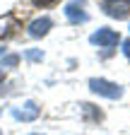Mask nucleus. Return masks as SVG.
<instances>
[{"label": "nucleus", "instance_id": "nucleus-12", "mask_svg": "<svg viewBox=\"0 0 130 135\" xmlns=\"http://www.w3.org/2000/svg\"><path fill=\"white\" fill-rule=\"evenodd\" d=\"M0 77H3V68H0Z\"/></svg>", "mask_w": 130, "mask_h": 135}, {"label": "nucleus", "instance_id": "nucleus-4", "mask_svg": "<svg viewBox=\"0 0 130 135\" xmlns=\"http://www.w3.org/2000/svg\"><path fill=\"white\" fill-rule=\"evenodd\" d=\"M12 116L17 118V121H34V118L39 116V106L34 104V101H27L24 109H14Z\"/></svg>", "mask_w": 130, "mask_h": 135}, {"label": "nucleus", "instance_id": "nucleus-2", "mask_svg": "<svg viewBox=\"0 0 130 135\" xmlns=\"http://www.w3.org/2000/svg\"><path fill=\"white\" fill-rule=\"evenodd\" d=\"M104 12L113 20H123L130 15V0H104Z\"/></svg>", "mask_w": 130, "mask_h": 135}, {"label": "nucleus", "instance_id": "nucleus-5", "mask_svg": "<svg viewBox=\"0 0 130 135\" xmlns=\"http://www.w3.org/2000/svg\"><path fill=\"white\" fill-rule=\"evenodd\" d=\"M51 27H53V22L48 20V17H41V20L29 24V36H43V34H48Z\"/></svg>", "mask_w": 130, "mask_h": 135}, {"label": "nucleus", "instance_id": "nucleus-11", "mask_svg": "<svg viewBox=\"0 0 130 135\" xmlns=\"http://www.w3.org/2000/svg\"><path fill=\"white\" fill-rule=\"evenodd\" d=\"M3 53H5V48H3V46H0V56H3Z\"/></svg>", "mask_w": 130, "mask_h": 135}, {"label": "nucleus", "instance_id": "nucleus-13", "mask_svg": "<svg viewBox=\"0 0 130 135\" xmlns=\"http://www.w3.org/2000/svg\"><path fill=\"white\" fill-rule=\"evenodd\" d=\"M0 135H3V130H0Z\"/></svg>", "mask_w": 130, "mask_h": 135}, {"label": "nucleus", "instance_id": "nucleus-9", "mask_svg": "<svg viewBox=\"0 0 130 135\" xmlns=\"http://www.w3.org/2000/svg\"><path fill=\"white\" fill-rule=\"evenodd\" d=\"M27 56H29L31 60H39V58H41V53H39V51H29V53H27Z\"/></svg>", "mask_w": 130, "mask_h": 135}, {"label": "nucleus", "instance_id": "nucleus-1", "mask_svg": "<svg viewBox=\"0 0 130 135\" xmlns=\"http://www.w3.org/2000/svg\"><path fill=\"white\" fill-rule=\"evenodd\" d=\"M89 89L94 94H101V97H108V99H121L123 97V87H121V84H113V82L99 80V77L89 80Z\"/></svg>", "mask_w": 130, "mask_h": 135}, {"label": "nucleus", "instance_id": "nucleus-6", "mask_svg": "<svg viewBox=\"0 0 130 135\" xmlns=\"http://www.w3.org/2000/svg\"><path fill=\"white\" fill-rule=\"evenodd\" d=\"M65 17H68L70 22H75V24H79V22H87V12L79 7V5H75V3H70L68 7H65Z\"/></svg>", "mask_w": 130, "mask_h": 135}, {"label": "nucleus", "instance_id": "nucleus-7", "mask_svg": "<svg viewBox=\"0 0 130 135\" xmlns=\"http://www.w3.org/2000/svg\"><path fill=\"white\" fill-rule=\"evenodd\" d=\"M17 60H19L17 56H7V58L3 60V65H0V68H5V65H14V63H17Z\"/></svg>", "mask_w": 130, "mask_h": 135}, {"label": "nucleus", "instance_id": "nucleus-3", "mask_svg": "<svg viewBox=\"0 0 130 135\" xmlns=\"http://www.w3.org/2000/svg\"><path fill=\"white\" fill-rule=\"evenodd\" d=\"M89 41L94 44V46H99V48H108V46H116L118 44V34L113 31V29H99V31H94L92 36H89Z\"/></svg>", "mask_w": 130, "mask_h": 135}, {"label": "nucleus", "instance_id": "nucleus-8", "mask_svg": "<svg viewBox=\"0 0 130 135\" xmlns=\"http://www.w3.org/2000/svg\"><path fill=\"white\" fill-rule=\"evenodd\" d=\"M123 53L130 58V39H128V41H123Z\"/></svg>", "mask_w": 130, "mask_h": 135}, {"label": "nucleus", "instance_id": "nucleus-10", "mask_svg": "<svg viewBox=\"0 0 130 135\" xmlns=\"http://www.w3.org/2000/svg\"><path fill=\"white\" fill-rule=\"evenodd\" d=\"M34 3H39V5H48V3H53V0H34Z\"/></svg>", "mask_w": 130, "mask_h": 135}]
</instances>
